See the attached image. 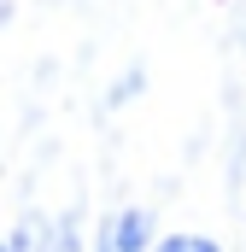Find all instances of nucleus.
I'll use <instances>...</instances> for the list:
<instances>
[{"instance_id":"nucleus-1","label":"nucleus","mask_w":246,"mask_h":252,"mask_svg":"<svg viewBox=\"0 0 246 252\" xmlns=\"http://www.w3.org/2000/svg\"><path fill=\"white\" fill-rule=\"evenodd\" d=\"M147 241H153V217L141 205H129L112 223H100V247L94 252H147Z\"/></svg>"},{"instance_id":"nucleus-2","label":"nucleus","mask_w":246,"mask_h":252,"mask_svg":"<svg viewBox=\"0 0 246 252\" xmlns=\"http://www.w3.org/2000/svg\"><path fill=\"white\" fill-rule=\"evenodd\" d=\"M158 252H217V241H205V235H170Z\"/></svg>"},{"instance_id":"nucleus-3","label":"nucleus","mask_w":246,"mask_h":252,"mask_svg":"<svg viewBox=\"0 0 246 252\" xmlns=\"http://www.w3.org/2000/svg\"><path fill=\"white\" fill-rule=\"evenodd\" d=\"M0 252H6V247H0Z\"/></svg>"}]
</instances>
